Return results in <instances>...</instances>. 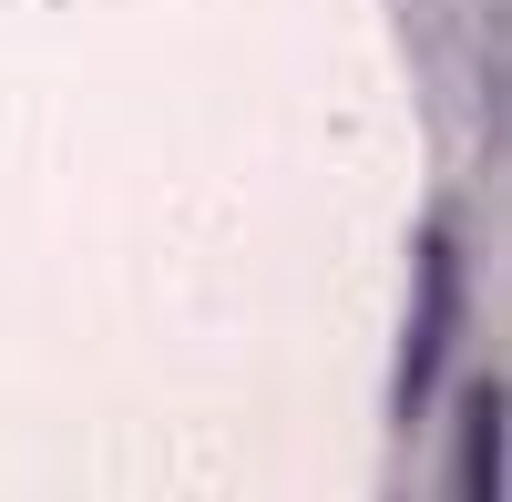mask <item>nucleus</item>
Wrapping results in <instances>:
<instances>
[{
    "instance_id": "f03ea898",
    "label": "nucleus",
    "mask_w": 512,
    "mask_h": 502,
    "mask_svg": "<svg viewBox=\"0 0 512 502\" xmlns=\"http://www.w3.org/2000/svg\"><path fill=\"white\" fill-rule=\"evenodd\" d=\"M472 502H502V390H472V441H461Z\"/></svg>"
},
{
    "instance_id": "f257e3e1",
    "label": "nucleus",
    "mask_w": 512,
    "mask_h": 502,
    "mask_svg": "<svg viewBox=\"0 0 512 502\" xmlns=\"http://www.w3.org/2000/svg\"><path fill=\"white\" fill-rule=\"evenodd\" d=\"M441 339H451V246L431 236L420 246V328H410V359H400V410H420V390L441 380Z\"/></svg>"
}]
</instances>
